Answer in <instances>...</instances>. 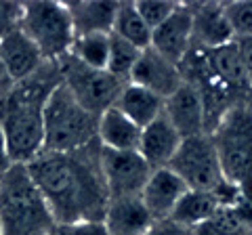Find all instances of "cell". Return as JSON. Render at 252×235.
Instances as JSON below:
<instances>
[{
    "instance_id": "1",
    "label": "cell",
    "mask_w": 252,
    "mask_h": 235,
    "mask_svg": "<svg viewBox=\"0 0 252 235\" xmlns=\"http://www.w3.org/2000/svg\"><path fill=\"white\" fill-rule=\"evenodd\" d=\"M26 166L57 225L103 221L109 193L101 170L99 139L69 153L42 151Z\"/></svg>"
},
{
    "instance_id": "2",
    "label": "cell",
    "mask_w": 252,
    "mask_h": 235,
    "mask_svg": "<svg viewBox=\"0 0 252 235\" xmlns=\"http://www.w3.org/2000/svg\"><path fill=\"white\" fill-rule=\"evenodd\" d=\"M59 84V65L46 61L34 76L0 95V130L13 164H30L44 151V107Z\"/></svg>"
},
{
    "instance_id": "3",
    "label": "cell",
    "mask_w": 252,
    "mask_h": 235,
    "mask_svg": "<svg viewBox=\"0 0 252 235\" xmlns=\"http://www.w3.org/2000/svg\"><path fill=\"white\" fill-rule=\"evenodd\" d=\"M2 235H53L57 223L26 164H11L0 175Z\"/></svg>"
},
{
    "instance_id": "4",
    "label": "cell",
    "mask_w": 252,
    "mask_h": 235,
    "mask_svg": "<svg viewBox=\"0 0 252 235\" xmlns=\"http://www.w3.org/2000/svg\"><path fill=\"white\" fill-rule=\"evenodd\" d=\"M223 175L252 202V97L233 105L210 132Z\"/></svg>"
},
{
    "instance_id": "5",
    "label": "cell",
    "mask_w": 252,
    "mask_h": 235,
    "mask_svg": "<svg viewBox=\"0 0 252 235\" xmlns=\"http://www.w3.org/2000/svg\"><path fill=\"white\" fill-rule=\"evenodd\" d=\"M99 118L78 103L63 82L51 92L44 107V151L69 153L97 141Z\"/></svg>"
},
{
    "instance_id": "6",
    "label": "cell",
    "mask_w": 252,
    "mask_h": 235,
    "mask_svg": "<svg viewBox=\"0 0 252 235\" xmlns=\"http://www.w3.org/2000/svg\"><path fill=\"white\" fill-rule=\"evenodd\" d=\"M19 29L38 46L42 59L51 63H57L63 57H67L76 40L67 4L51 2V0L23 4Z\"/></svg>"
},
{
    "instance_id": "7",
    "label": "cell",
    "mask_w": 252,
    "mask_h": 235,
    "mask_svg": "<svg viewBox=\"0 0 252 235\" xmlns=\"http://www.w3.org/2000/svg\"><path fill=\"white\" fill-rule=\"evenodd\" d=\"M61 82L72 92V97L93 116H101L114 107L118 95L126 82L118 80L107 69H93L74 59L72 55L57 61Z\"/></svg>"
},
{
    "instance_id": "8",
    "label": "cell",
    "mask_w": 252,
    "mask_h": 235,
    "mask_svg": "<svg viewBox=\"0 0 252 235\" xmlns=\"http://www.w3.org/2000/svg\"><path fill=\"white\" fill-rule=\"evenodd\" d=\"M168 168L181 176L189 189L198 191H217L227 181L210 135L183 139Z\"/></svg>"
},
{
    "instance_id": "9",
    "label": "cell",
    "mask_w": 252,
    "mask_h": 235,
    "mask_svg": "<svg viewBox=\"0 0 252 235\" xmlns=\"http://www.w3.org/2000/svg\"><path fill=\"white\" fill-rule=\"evenodd\" d=\"M101 170L109 200L141 195L154 168L139 151H114L101 147Z\"/></svg>"
},
{
    "instance_id": "10",
    "label": "cell",
    "mask_w": 252,
    "mask_h": 235,
    "mask_svg": "<svg viewBox=\"0 0 252 235\" xmlns=\"http://www.w3.org/2000/svg\"><path fill=\"white\" fill-rule=\"evenodd\" d=\"M193 46V13L191 4H179L170 17L152 32V49L170 63L181 65Z\"/></svg>"
},
{
    "instance_id": "11",
    "label": "cell",
    "mask_w": 252,
    "mask_h": 235,
    "mask_svg": "<svg viewBox=\"0 0 252 235\" xmlns=\"http://www.w3.org/2000/svg\"><path fill=\"white\" fill-rule=\"evenodd\" d=\"M130 84L143 86V88L156 92L162 99H168L181 84H183V74L179 65L170 63L160 53H156L152 46L139 55V61L132 67Z\"/></svg>"
},
{
    "instance_id": "12",
    "label": "cell",
    "mask_w": 252,
    "mask_h": 235,
    "mask_svg": "<svg viewBox=\"0 0 252 235\" xmlns=\"http://www.w3.org/2000/svg\"><path fill=\"white\" fill-rule=\"evenodd\" d=\"M164 116L177 128L183 139L206 135V122H204V105L198 90L191 84H183L164 101Z\"/></svg>"
},
{
    "instance_id": "13",
    "label": "cell",
    "mask_w": 252,
    "mask_h": 235,
    "mask_svg": "<svg viewBox=\"0 0 252 235\" xmlns=\"http://www.w3.org/2000/svg\"><path fill=\"white\" fill-rule=\"evenodd\" d=\"M187 191L189 187L170 168H158L152 172L139 198L143 200L154 221H164L172 214V210L177 208V204Z\"/></svg>"
},
{
    "instance_id": "14",
    "label": "cell",
    "mask_w": 252,
    "mask_h": 235,
    "mask_svg": "<svg viewBox=\"0 0 252 235\" xmlns=\"http://www.w3.org/2000/svg\"><path fill=\"white\" fill-rule=\"evenodd\" d=\"M183 137L177 132V128L168 122L166 116H160L156 122L141 130V143L139 153L145 158V162L154 170L168 168L172 158L177 155Z\"/></svg>"
},
{
    "instance_id": "15",
    "label": "cell",
    "mask_w": 252,
    "mask_h": 235,
    "mask_svg": "<svg viewBox=\"0 0 252 235\" xmlns=\"http://www.w3.org/2000/svg\"><path fill=\"white\" fill-rule=\"evenodd\" d=\"M154 223V216L149 214L139 195L109 200L103 216V225L109 235H147Z\"/></svg>"
},
{
    "instance_id": "16",
    "label": "cell",
    "mask_w": 252,
    "mask_h": 235,
    "mask_svg": "<svg viewBox=\"0 0 252 235\" xmlns=\"http://www.w3.org/2000/svg\"><path fill=\"white\" fill-rule=\"evenodd\" d=\"M193 13V44L202 49H219L233 42V32L225 17L223 2L191 4Z\"/></svg>"
},
{
    "instance_id": "17",
    "label": "cell",
    "mask_w": 252,
    "mask_h": 235,
    "mask_svg": "<svg viewBox=\"0 0 252 235\" xmlns=\"http://www.w3.org/2000/svg\"><path fill=\"white\" fill-rule=\"evenodd\" d=\"M0 59H2L4 67L9 69L15 82H21L26 78L34 76L46 63L38 46L21 29H15V32L0 40Z\"/></svg>"
},
{
    "instance_id": "18",
    "label": "cell",
    "mask_w": 252,
    "mask_h": 235,
    "mask_svg": "<svg viewBox=\"0 0 252 235\" xmlns=\"http://www.w3.org/2000/svg\"><path fill=\"white\" fill-rule=\"evenodd\" d=\"M164 101L166 99H162L160 95H156V92L128 82L122 86L114 107L120 109L139 128H145L152 122H156L160 116H164Z\"/></svg>"
},
{
    "instance_id": "19",
    "label": "cell",
    "mask_w": 252,
    "mask_h": 235,
    "mask_svg": "<svg viewBox=\"0 0 252 235\" xmlns=\"http://www.w3.org/2000/svg\"><path fill=\"white\" fill-rule=\"evenodd\" d=\"M141 130L135 122L128 120L120 109L109 107L99 116L97 139L101 147L114 151H139Z\"/></svg>"
},
{
    "instance_id": "20",
    "label": "cell",
    "mask_w": 252,
    "mask_h": 235,
    "mask_svg": "<svg viewBox=\"0 0 252 235\" xmlns=\"http://www.w3.org/2000/svg\"><path fill=\"white\" fill-rule=\"evenodd\" d=\"M67 11L72 15L76 36L112 34L118 2H109V0H91V2L67 4Z\"/></svg>"
},
{
    "instance_id": "21",
    "label": "cell",
    "mask_w": 252,
    "mask_h": 235,
    "mask_svg": "<svg viewBox=\"0 0 252 235\" xmlns=\"http://www.w3.org/2000/svg\"><path fill=\"white\" fill-rule=\"evenodd\" d=\"M219 210H220V202L215 191L189 189L181 198V202L177 204V208L172 210V214L168 218L187 227V229H195V227L204 225L208 218L215 216Z\"/></svg>"
},
{
    "instance_id": "22",
    "label": "cell",
    "mask_w": 252,
    "mask_h": 235,
    "mask_svg": "<svg viewBox=\"0 0 252 235\" xmlns=\"http://www.w3.org/2000/svg\"><path fill=\"white\" fill-rule=\"evenodd\" d=\"M112 34L122 38L124 42L132 44L139 51H145L152 46V28L139 15L135 2H118Z\"/></svg>"
},
{
    "instance_id": "23",
    "label": "cell",
    "mask_w": 252,
    "mask_h": 235,
    "mask_svg": "<svg viewBox=\"0 0 252 235\" xmlns=\"http://www.w3.org/2000/svg\"><path fill=\"white\" fill-rule=\"evenodd\" d=\"M109 46H112V34H86L76 36L72 44V55L80 63L93 69H107Z\"/></svg>"
},
{
    "instance_id": "24",
    "label": "cell",
    "mask_w": 252,
    "mask_h": 235,
    "mask_svg": "<svg viewBox=\"0 0 252 235\" xmlns=\"http://www.w3.org/2000/svg\"><path fill=\"white\" fill-rule=\"evenodd\" d=\"M143 51L135 49L132 44L124 42L122 38H118L112 34V46H109V61H107V72L118 80H122L128 84L132 67L139 61V55Z\"/></svg>"
},
{
    "instance_id": "25",
    "label": "cell",
    "mask_w": 252,
    "mask_h": 235,
    "mask_svg": "<svg viewBox=\"0 0 252 235\" xmlns=\"http://www.w3.org/2000/svg\"><path fill=\"white\" fill-rule=\"evenodd\" d=\"M223 9L235 40L252 38V0H246V2H227L223 4Z\"/></svg>"
},
{
    "instance_id": "26",
    "label": "cell",
    "mask_w": 252,
    "mask_h": 235,
    "mask_svg": "<svg viewBox=\"0 0 252 235\" xmlns=\"http://www.w3.org/2000/svg\"><path fill=\"white\" fill-rule=\"evenodd\" d=\"M139 15L145 19V23L152 28V32L164 23L172 13L177 11L179 2H166V0H141V2H135Z\"/></svg>"
},
{
    "instance_id": "27",
    "label": "cell",
    "mask_w": 252,
    "mask_h": 235,
    "mask_svg": "<svg viewBox=\"0 0 252 235\" xmlns=\"http://www.w3.org/2000/svg\"><path fill=\"white\" fill-rule=\"evenodd\" d=\"M23 17V2H6L0 0V40L19 29Z\"/></svg>"
},
{
    "instance_id": "28",
    "label": "cell",
    "mask_w": 252,
    "mask_h": 235,
    "mask_svg": "<svg viewBox=\"0 0 252 235\" xmlns=\"http://www.w3.org/2000/svg\"><path fill=\"white\" fill-rule=\"evenodd\" d=\"M55 235H109L103 221H86L74 225H57Z\"/></svg>"
},
{
    "instance_id": "29",
    "label": "cell",
    "mask_w": 252,
    "mask_h": 235,
    "mask_svg": "<svg viewBox=\"0 0 252 235\" xmlns=\"http://www.w3.org/2000/svg\"><path fill=\"white\" fill-rule=\"evenodd\" d=\"M147 235H193V229H187L170 218H164V221H156Z\"/></svg>"
},
{
    "instance_id": "30",
    "label": "cell",
    "mask_w": 252,
    "mask_h": 235,
    "mask_svg": "<svg viewBox=\"0 0 252 235\" xmlns=\"http://www.w3.org/2000/svg\"><path fill=\"white\" fill-rule=\"evenodd\" d=\"M235 42H238V46H240L242 59H244V63H246L250 82H252V38H246V40H235Z\"/></svg>"
},
{
    "instance_id": "31",
    "label": "cell",
    "mask_w": 252,
    "mask_h": 235,
    "mask_svg": "<svg viewBox=\"0 0 252 235\" xmlns=\"http://www.w3.org/2000/svg\"><path fill=\"white\" fill-rule=\"evenodd\" d=\"M13 86H15V80L11 78L9 69L4 67L2 59H0V95H4V92H9V90L13 88Z\"/></svg>"
},
{
    "instance_id": "32",
    "label": "cell",
    "mask_w": 252,
    "mask_h": 235,
    "mask_svg": "<svg viewBox=\"0 0 252 235\" xmlns=\"http://www.w3.org/2000/svg\"><path fill=\"white\" fill-rule=\"evenodd\" d=\"M11 160H9V153H6V145H4V137H2V130H0V175L9 170L11 166Z\"/></svg>"
},
{
    "instance_id": "33",
    "label": "cell",
    "mask_w": 252,
    "mask_h": 235,
    "mask_svg": "<svg viewBox=\"0 0 252 235\" xmlns=\"http://www.w3.org/2000/svg\"><path fill=\"white\" fill-rule=\"evenodd\" d=\"M0 235H2V223H0Z\"/></svg>"
},
{
    "instance_id": "34",
    "label": "cell",
    "mask_w": 252,
    "mask_h": 235,
    "mask_svg": "<svg viewBox=\"0 0 252 235\" xmlns=\"http://www.w3.org/2000/svg\"><path fill=\"white\" fill-rule=\"evenodd\" d=\"M53 235H55V233H53Z\"/></svg>"
}]
</instances>
